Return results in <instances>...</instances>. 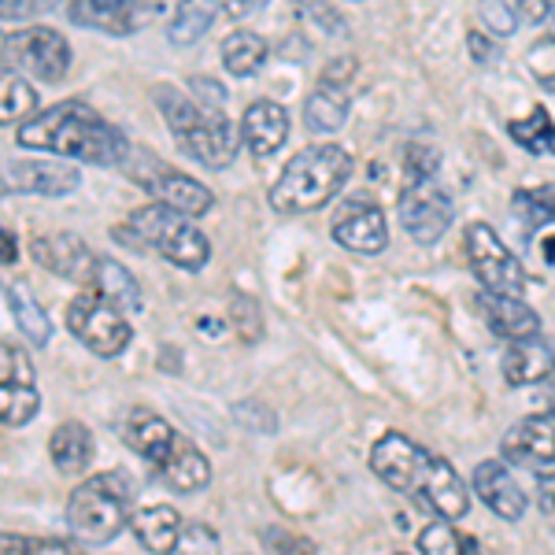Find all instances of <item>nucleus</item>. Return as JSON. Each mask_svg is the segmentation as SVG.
<instances>
[{
    "label": "nucleus",
    "mask_w": 555,
    "mask_h": 555,
    "mask_svg": "<svg viewBox=\"0 0 555 555\" xmlns=\"http://www.w3.org/2000/svg\"><path fill=\"white\" fill-rule=\"evenodd\" d=\"M4 193H8V171L0 167V201H4Z\"/></svg>",
    "instance_id": "48"
},
{
    "label": "nucleus",
    "mask_w": 555,
    "mask_h": 555,
    "mask_svg": "<svg viewBox=\"0 0 555 555\" xmlns=\"http://www.w3.org/2000/svg\"><path fill=\"white\" fill-rule=\"evenodd\" d=\"M507 463L526 470H552L555 467V408L526 415L507 429L500 441Z\"/></svg>",
    "instance_id": "13"
},
{
    "label": "nucleus",
    "mask_w": 555,
    "mask_h": 555,
    "mask_svg": "<svg viewBox=\"0 0 555 555\" xmlns=\"http://www.w3.org/2000/svg\"><path fill=\"white\" fill-rule=\"evenodd\" d=\"M371 470L389 486L392 492L415 496L418 504H426L437 518L460 522L470 512V492L467 481L460 478V470L449 460L426 452L423 444H415L404 434H385L371 452Z\"/></svg>",
    "instance_id": "2"
},
{
    "label": "nucleus",
    "mask_w": 555,
    "mask_h": 555,
    "mask_svg": "<svg viewBox=\"0 0 555 555\" xmlns=\"http://www.w3.org/2000/svg\"><path fill=\"white\" fill-rule=\"evenodd\" d=\"M478 20L486 23L492 38H512L518 30V15L507 0H478Z\"/></svg>",
    "instance_id": "35"
},
{
    "label": "nucleus",
    "mask_w": 555,
    "mask_h": 555,
    "mask_svg": "<svg viewBox=\"0 0 555 555\" xmlns=\"http://www.w3.org/2000/svg\"><path fill=\"white\" fill-rule=\"evenodd\" d=\"M67 330L89 348V352L104 356V360L119 356L133 337L127 311L115 308L96 285H89V289H82L67 304Z\"/></svg>",
    "instance_id": "7"
},
{
    "label": "nucleus",
    "mask_w": 555,
    "mask_h": 555,
    "mask_svg": "<svg viewBox=\"0 0 555 555\" xmlns=\"http://www.w3.org/2000/svg\"><path fill=\"white\" fill-rule=\"evenodd\" d=\"M415 548L423 555H460L463 548H474V544L463 541V537L455 533V526L444 518V522H434V526H426V530L418 533Z\"/></svg>",
    "instance_id": "34"
},
{
    "label": "nucleus",
    "mask_w": 555,
    "mask_h": 555,
    "mask_svg": "<svg viewBox=\"0 0 555 555\" xmlns=\"http://www.w3.org/2000/svg\"><path fill=\"white\" fill-rule=\"evenodd\" d=\"M38 411H41L38 385L20 382V378L0 382V423H4V426H26V423H34V418H38Z\"/></svg>",
    "instance_id": "31"
},
{
    "label": "nucleus",
    "mask_w": 555,
    "mask_h": 555,
    "mask_svg": "<svg viewBox=\"0 0 555 555\" xmlns=\"http://www.w3.org/2000/svg\"><path fill=\"white\" fill-rule=\"evenodd\" d=\"M156 470H159V478H164L175 492H182V496H193V492H201V489L211 486V460L201 449H196V444L185 434L175 437L171 455H167V460L159 463Z\"/></svg>",
    "instance_id": "22"
},
{
    "label": "nucleus",
    "mask_w": 555,
    "mask_h": 555,
    "mask_svg": "<svg viewBox=\"0 0 555 555\" xmlns=\"http://www.w3.org/2000/svg\"><path fill=\"white\" fill-rule=\"evenodd\" d=\"M352 75H356V60L348 56L334 60V64L322 70L315 93L304 104V127L311 133H334L348 122V107H352L348 86H352Z\"/></svg>",
    "instance_id": "12"
},
{
    "label": "nucleus",
    "mask_w": 555,
    "mask_h": 555,
    "mask_svg": "<svg viewBox=\"0 0 555 555\" xmlns=\"http://www.w3.org/2000/svg\"><path fill=\"white\" fill-rule=\"evenodd\" d=\"M222 67L230 70V78H248L267 64V41L256 30H234L222 41Z\"/></svg>",
    "instance_id": "28"
},
{
    "label": "nucleus",
    "mask_w": 555,
    "mask_h": 555,
    "mask_svg": "<svg viewBox=\"0 0 555 555\" xmlns=\"http://www.w3.org/2000/svg\"><path fill=\"white\" fill-rule=\"evenodd\" d=\"M481 315H486V326L504 341H518V337H533L541 334V315L522 304L518 297H504V293H486L481 297Z\"/></svg>",
    "instance_id": "23"
},
{
    "label": "nucleus",
    "mask_w": 555,
    "mask_h": 555,
    "mask_svg": "<svg viewBox=\"0 0 555 555\" xmlns=\"http://www.w3.org/2000/svg\"><path fill=\"white\" fill-rule=\"evenodd\" d=\"M119 237H127L138 248H156L167 263L182 267V271H201L211 259V241L193 227L190 215L167 208L159 201L133 211Z\"/></svg>",
    "instance_id": "5"
},
{
    "label": "nucleus",
    "mask_w": 555,
    "mask_h": 555,
    "mask_svg": "<svg viewBox=\"0 0 555 555\" xmlns=\"http://www.w3.org/2000/svg\"><path fill=\"white\" fill-rule=\"evenodd\" d=\"M467 259L486 285V293H504V297H522L526 293V267L489 222H470L467 227Z\"/></svg>",
    "instance_id": "9"
},
{
    "label": "nucleus",
    "mask_w": 555,
    "mask_h": 555,
    "mask_svg": "<svg viewBox=\"0 0 555 555\" xmlns=\"http://www.w3.org/2000/svg\"><path fill=\"white\" fill-rule=\"evenodd\" d=\"M167 0H70L67 15L75 26L107 34V38H130L159 20Z\"/></svg>",
    "instance_id": "10"
},
{
    "label": "nucleus",
    "mask_w": 555,
    "mask_h": 555,
    "mask_svg": "<svg viewBox=\"0 0 555 555\" xmlns=\"http://www.w3.org/2000/svg\"><path fill=\"white\" fill-rule=\"evenodd\" d=\"M552 400H555V374H552Z\"/></svg>",
    "instance_id": "51"
},
{
    "label": "nucleus",
    "mask_w": 555,
    "mask_h": 555,
    "mask_svg": "<svg viewBox=\"0 0 555 555\" xmlns=\"http://www.w3.org/2000/svg\"><path fill=\"white\" fill-rule=\"evenodd\" d=\"M196 544H208L211 552H219V541H215V533H208L204 526H185L178 548H196Z\"/></svg>",
    "instance_id": "44"
},
{
    "label": "nucleus",
    "mask_w": 555,
    "mask_h": 555,
    "mask_svg": "<svg viewBox=\"0 0 555 555\" xmlns=\"http://www.w3.org/2000/svg\"><path fill=\"white\" fill-rule=\"evenodd\" d=\"M0 552H4V555H20V552L67 555L70 544L67 541H52V537H12V533H0Z\"/></svg>",
    "instance_id": "37"
},
{
    "label": "nucleus",
    "mask_w": 555,
    "mask_h": 555,
    "mask_svg": "<svg viewBox=\"0 0 555 555\" xmlns=\"http://www.w3.org/2000/svg\"><path fill=\"white\" fill-rule=\"evenodd\" d=\"M15 259H20V245H15V237L0 227V263H15Z\"/></svg>",
    "instance_id": "46"
},
{
    "label": "nucleus",
    "mask_w": 555,
    "mask_h": 555,
    "mask_svg": "<svg viewBox=\"0 0 555 555\" xmlns=\"http://www.w3.org/2000/svg\"><path fill=\"white\" fill-rule=\"evenodd\" d=\"M248 319H259V304L248 300V297H237V315H234V322H237V326H245ZM259 334H263V326L245 330V341H256Z\"/></svg>",
    "instance_id": "43"
},
{
    "label": "nucleus",
    "mask_w": 555,
    "mask_h": 555,
    "mask_svg": "<svg viewBox=\"0 0 555 555\" xmlns=\"http://www.w3.org/2000/svg\"><path fill=\"white\" fill-rule=\"evenodd\" d=\"M133 178L141 182V190H145L149 196H156L159 204H167V208L190 215V219H196V215H208L215 196L208 185H201L196 178L182 175V171H171V167H164L159 159H152V167H145V171H130Z\"/></svg>",
    "instance_id": "14"
},
{
    "label": "nucleus",
    "mask_w": 555,
    "mask_h": 555,
    "mask_svg": "<svg viewBox=\"0 0 555 555\" xmlns=\"http://www.w3.org/2000/svg\"><path fill=\"white\" fill-rule=\"evenodd\" d=\"M467 44H470V56L478 60V64H489L496 52H492V44L481 38V34H467Z\"/></svg>",
    "instance_id": "45"
},
{
    "label": "nucleus",
    "mask_w": 555,
    "mask_h": 555,
    "mask_svg": "<svg viewBox=\"0 0 555 555\" xmlns=\"http://www.w3.org/2000/svg\"><path fill=\"white\" fill-rule=\"evenodd\" d=\"M8 378L34 382L30 356H26L20 345H0V382H8Z\"/></svg>",
    "instance_id": "40"
},
{
    "label": "nucleus",
    "mask_w": 555,
    "mask_h": 555,
    "mask_svg": "<svg viewBox=\"0 0 555 555\" xmlns=\"http://www.w3.org/2000/svg\"><path fill=\"white\" fill-rule=\"evenodd\" d=\"M96 289L104 293L107 300L115 304V308H122L127 315H138L141 308H145V297H141V285L138 278H133L127 267L119 263V259L112 256H96V271H93V282Z\"/></svg>",
    "instance_id": "25"
},
{
    "label": "nucleus",
    "mask_w": 555,
    "mask_h": 555,
    "mask_svg": "<svg viewBox=\"0 0 555 555\" xmlns=\"http://www.w3.org/2000/svg\"><path fill=\"white\" fill-rule=\"evenodd\" d=\"M8 304H12V315H15V322H20L26 341L30 345H49L52 341V322H49V315H44L38 297L26 289V282L8 285Z\"/></svg>",
    "instance_id": "29"
},
{
    "label": "nucleus",
    "mask_w": 555,
    "mask_h": 555,
    "mask_svg": "<svg viewBox=\"0 0 555 555\" xmlns=\"http://www.w3.org/2000/svg\"><path fill=\"white\" fill-rule=\"evenodd\" d=\"M64 4V0H0V20H38V15H49L56 12V8Z\"/></svg>",
    "instance_id": "39"
},
{
    "label": "nucleus",
    "mask_w": 555,
    "mask_h": 555,
    "mask_svg": "<svg viewBox=\"0 0 555 555\" xmlns=\"http://www.w3.org/2000/svg\"><path fill=\"white\" fill-rule=\"evenodd\" d=\"M38 112V93L20 70H0V127L23 122Z\"/></svg>",
    "instance_id": "30"
},
{
    "label": "nucleus",
    "mask_w": 555,
    "mask_h": 555,
    "mask_svg": "<svg viewBox=\"0 0 555 555\" xmlns=\"http://www.w3.org/2000/svg\"><path fill=\"white\" fill-rule=\"evenodd\" d=\"M437 164H441V152L423 145V141H415V145L408 149V182H429L437 171Z\"/></svg>",
    "instance_id": "38"
},
{
    "label": "nucleus",
    "mask_w": 555,
    "mask_h": 555,
    "mask_svg": "<svg viewBox=\"0 0 555 555\" xmlns=\"http://www.w3.org/2000/svg\"><path fill=\"white\" fill-rule=\"evenodd\" d=\"M30 256H34V263L56 278H67V282H75V285L93 282L96 256H93V248L75 234H38L30 241Z\"/></svg>",
    "instance_id": "15"
},
{
    "label": "nucleus",
    "mask_w": 555,
    "mask_h": 555,
    "mask_svg": "<svg viewBox=\"0 0 555 555\" xmlns=\"http://www.w3.org/2000/svg\"><path fill=\"white\" fill-rule=\"evenodd\" d=\"M526 67H530V75L537 78V86L555 93V34L533 44L530 56H526Z\"/></svg>",
    "instance_id": "36"
},
{
    "label": "nucleus",
    "mask_w": 555,
    "mask_h": 555,
    "mask_svg": "<svg viewBox=\"0 0 555 555\" xmlns=\"http://www.w3.org/2000/svg\"><path fill=\"white\" fill-rule=\"evenodd\" d=\"M544 507H548V512H555V489L544 492Z\"/></svg>",
    "instance_id": "49"
},
{
    "label": "nucleus",
    "mask_w": 555,
    "mask_h": 555,
    "mask_svg": "<svg viewBox=\"0 0 555 555\" xmlns=\"http://www.w3.org/2000/svg\"><path fill=\"white\" fill-rule=\"evenodd\" d=\"M470 492L504 522H518L526 515V492L507 470V460H481L470 474Z\"/></svg>",
    "instance_id": "18"
},
{
    "label": "nucleus",
    "mask_w": 555,
    "mask_h": 555,
    "mask_svg": "<svg viewBox=\"0 0 555 555\" xmlns=\"http://www.w3.org/2000/svg\"><path fill=\"white\" fill-rule=\"evenodd\" d=\"M515 15L526 23H548V12H552V0H512Z\"/></svg>",
    "instance_id": "42"
},
{
    "label": "nucleus",
    "mask_w": 555,
    "mask_h": 555,
    "mask_svg": "<svg viewBox=\"0 0 555 555\" xmlns=\"http://www.w3.org/2000/svg\"><path fill=\"white\" fill-rule=\"evenodd\" d=\"M515 215H522L530 227H544V222H555V182L537 185V190H522L515 193Z\"/></svg>",
    "instance_id": "33"
},
{
    "label": "nucleus",
    "mask_w": 555,
    "mask_h": 555,
    "mask_svg": "<svg viewBox=\"0 0 555 555\" xmlns=\"http://www.w3.org/2000/svg\"><path fill=\"white\" fill-rule=\"evenodd\" d=\"M0 64L38 82H64L70 70V41L52 26H23L0 44Z\"/></svg>",
    "instance_id": "8"
},
{
    "label": "nucleus",
    "mask_w": 555,
    "mask_h": 555,
    "mask_svg": "<svg viewBox=\"0 0 555 555\" xmlns=\"http://www.w3.org/2000/svg\"><path fill=\"white\" fill-rule=\"evenodd\" d=\"M504 382L522 389V385H537L548 382L555 374V345L544 341L541 334L533 337H518V341L507 345L504 352Z\"/></svg>",
    "instance_id": "21"
},
{
    "label": "nucleus",
    "mask_w": 555,
    "mask_h": 555,
    "mask_svg": "<svg viewBox=\"0 0 555 555\" xmlns=\"http://www.w3.org/2000/svg\"><path fill=\"white\" fill-rule=\"evenodd\" d=\"M548 23H552V34H555V4H552V12H548Z\"/></svg>",
    "instance_id": "50"
},
{
    "label": "nucleus",
    "mask_w": 555,
    "mask_h": 555,
    "mask_svg": "<svg viewBox=\"0 0 555 555\" xmlns=\"http://www.w3.org/2000/svg\"><path fill=\"white\" fill-rule=\"evenodd\" d=\"M297 8H300V15H304V20L319 23L322 30H330V34H345L341 15H337L334 8L326 4V0H297Z\"/></svg>",
    "instance_id": "41"
},
{
    "label": "nucleus",
    "mask_w": 555,
    "mask_h": 555,
    "mask_svg": "<svg viewBox=\"0 0 555 555\" xmlns=\"http://www.w3.org/2000/svg\"><path fill=\"white\" fill-rule=\"evenodd\" d=\"M133 522V537L138 544L152 555H164V552H175L178 541H182V515L175 512L171 504H152L145 512H138L130 518Z\"/></svg>",
    "instance_id": "24"
},
{
    "label": "nucleus",
    "mask_w": 555,
    "mask_h": 555,
    "mask_svg": "<svg viewBox=\"0 0 555 555\" xmlns=\"http://www.w3.org/2000/svg\"><path fill=\"white\" fill-rule=\"evenodd\" d=\"M152 96H156L159 115L171 127L178 149L185 156L196 159L201 167H208V171H227L234 164L241 149V130L230 127V119L219 107L196 104L175 86H156Z\"/></svg>",
    "instance_id": "3"
},
{
    "label": "nucleus",
    "mask_w": 555,
    "mask_h": 555,
    "mask_svg": "<svg viewBox=\"0 0 555 555\" xmlns=\"http://www.w3.org/2000/svg\"><path fill=\"white\" fill-rule=\"evenodd\" d=\"M397 215L411 241L434 245V241H441L444 230L452 227L455 208H452V196L444 190H437L434 178H429V182H408V190L397 204Z\"/></svg>",
    "instance_id": "11"
},
{
    "label": "nucleus",
    "mask_w": 555,
    "mask_h": 555,
    "mask_svg": "<svg viewBox=\"0 0 555 555\" xmlns=\"http://www.w3.org/2000/svg\"><path fill=\"white\" fill-rule=\"evenodd\" d=\"M119 437L130 452H138L141 460H149L152 467H159L175 449L178 429L167 423L164 415H156V411L130 408V411H122V418H119Z\"/></svg>",
    "instance_id": "19"
},
{
    "label": "nucleus",
    "mask_w": 555,
    "mask_h": 555,
    "mask_svg": "<svg viewBox=\"0 0 555 555\" xmlns=\"http://www.w3.org/2000/svg\"><path fill=\"white\" fill-rule=\"evenodd\" d=\"M215 15H219V0H178L171 26H167V38L178 49H190L211 30Z\"/></svg>",
    "instance_id": "27"
},
{
    "label": "nucleus",
    "mask_w": 555,
    "mask_h": 555,
    "mask_svg": "<svg viewBox=\"0 0 555 555\" xmlns=\"http://www.w3.org/2000/svg\"><path fill=\"white\" fill-rule=\"evenodd\" d=\"M289 141V112L278 101H253L241 115V145L256 159H267Z\"/></svg>",
    "instance_id": "20"
},
{
    "label": "nucleus",
    "mask_w": 555,
    "mask_h": 555,
    "mask_svg": "<svg viewBox=\"0 0 555 555\" xmlns=\"http://www.w3.org/2000/svg\"><path fill=\"white\" fill-rule=\"evenodd\" d=\"M93 452H96L93 434H89L82 423L56 426V434H52V441H49V455L60 474H82L89 463H93Z\"/></svg>",
    "instance_id": "26"
},
{
    "label": "nucleus",
    "mask_w": 555,
    "mask_h": 555,
    "mask_svg": "<svg viewBox=\"0 0 555 555\" xmlns=\"http://www.w3.org/2000/svg\"><path fill=\"white\" fill-rule=\"evenodd\" d=\"M23 149L64 156L70 164H93V167H122L130 156V141L119 127L104 119L96 107L82 101H60L41 107L30 119L20 122L15 133Z\"/></svg>",
    "instance_id": "1"
},
{
    "label": "nucleus",
    "mask_w": 555,
    "mask_h": 555,
    "mask_svg": "<svg viewBox=\"0 0 555 555\" xmlns=\"http://www.w3.org/2000/svg\"><path fill=\"white\" fill-rule=\"evenodd\" d=\"M507 130H512L515 145L530 149L537 156H555V119L544 112V107H533L526 119L512 122Z\"/></svg>",
    "instance_id": "32"
},
{
    "label": "nucleus",
    "mask_w": 555,
    "mask_h": 555,
    "mask_svg": "<svg viewBox=\"0 0 555 555\" xmlns=\"http://www.w3.org/2000/svg\"><path fill=\"white\" fill-rule=\"evenodd\" d=\"M8 190L30 196H67L82 185V171L70 167L64 156L56 159H15L4 167Z\"/></svg>",
    "instance_id": "17"
},
{
    "label": "nucleus",
    "mask_w": 555,
    "mask_h": 555,
    "mask_svg": "<svg viewBox=\"0 0 555 555\" xmlns=\"http://www.w3.org/2000/svg\"><path fill=\"white\" fill-rule=\"evenodd\" d=\"M130 522V486L122 474L107 470L93 474L67 500V526L75 541L82 544H107L122 533Z\"/></svg>",
    "instance_id": "6"
},
{
    "label": "nucleus",
    "mask_w": 555,
    "mask_h": 555,
    "mask_svg": "<svg viewBox=\"0 0 555 555\" xmlns=\"http://www.w3.org/2000/svg\"><path fill=\"white\" fill-rule=\"evenodd\" d=\"M352 175V156L341 145H308L289 159L271 185V208L278 215H308L330 204Z\"/></svg>",
    "instance_id": "4"
},
{
    "label": "nucleus",
    "mask_w": 555,
    "mask_h": 555,
    "mask_svg": "<svg viewBox=\"0 0 555 555\" xmlns=\"http://www.w3.org/2000/svg\"><path fill=\"white\" fill-rule=\"evenodd\" d=\"M334 241L356 256H378L389 248V227L378 204H371L366 196L345 204V211L334 219Z\"/></svg>",
    "instance_id": "16"
},
{
    "label": "nucleus",
    "mask_w": 555,
    "mask_h": 555,
    "mask_svg": "<svg viewBox=\"0 0 555 555\" xmlns=\"http://www.w3.org/2000/svg\"><path fill=\"white\" fill-rule=\"evenodd\" d=\"M267 0H237V15H248V12H256V8H263Z\"/></svg>",
    "instance_id": "47"
}]
</instances>
